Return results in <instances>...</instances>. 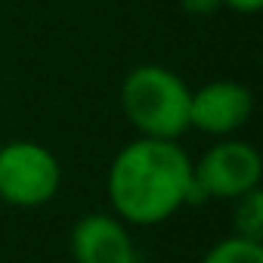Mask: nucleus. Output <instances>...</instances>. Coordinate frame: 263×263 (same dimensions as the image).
I'll return each instance as SVG.
<instances>
[{"mask_svg":"<svg viewBox=\"0 0 263 263\" xmlns=\"http://www.w3.org/2000/svg\"><path fill=\"white\" fill-rule=\"evenodd\" d=\"M192 174H195L198 201L204 198L235 201L238 195L260 186L263 158L254 143L238 137H223L211 149H204L198 161H192Z\"/></svg>","mask_w":263,"mask_h":263,"instance_id":"nucleus-4","label":"nucleus"},{"mask_svg":"<svg viewBox=\"0 0 263 263\" xmlns=\"http://www.w3.org/2000/svg\"><path fill=\"white\" fill-rule=\"evenodd\" d=\"M74 263H140L130 226L111 211H93L74 220L68 235Z\"/></svg>","mask_w":263,"mask_h":263,"instance_id":"nucleus-6","label":"nucleus"},{"mask_svg":"<svg viewBox=\"0 0 263 263\" xmlns=\"http://www.w3.org/2000/svg\"><path fill=\"white\" fill-rule=\"evenodd\" d=\"M180 10L189 16H214L223 10V0H180Z\"/></svg>","mask_w":263,"mask_h":263,"instance_id":"nucleus-9","label":"nucleus"},{"mask_svg":"<svg viewBox=\"0 0 263 263\" xmlns=\"http://www.w3.org/2000/svg\"><path fill=\"white\" fill-rule=\"evenodd\" d=\"M189 84L164 65L146 62L121 81V111L137 137L180 140L189 130Z\"/></svg>","mask_w":263,"mask_h":263,"instance_id":"nucleus-2","label":"nucleus"},{"mask_svg":"<svg viewBox=\"0 0 263 263\" xmlns=\"http://www.w3.org/2000/svg\"><path fill=\"white\" fill-rule=\"evenodd\" d=\"M232 235L263 241V189H251L232 201Z\"/></svg>","mask_w":263,"mask_h":263,"instance_id":"nucleus-7","label":"nucleus"},{"mask_svg":"<svg viewBox=\"0 0 263 263\" xmlns=\"http://www.w3.org/2000/svg\"><path fill=\"white\" fill-rule=\"evenodd\" d=\"M62 186L59 158L34 140H10L0 146V201L10 208H44Z\"/></svg>","mask_w":263,"mask_h":263,"instance_id":"nucleus-3","label":"nucleus"},{"mask_svg":"<svg viewBox=\"0 0 263 263\" xmlns=\"http://www.w3.org/2000/svg\"><path fill=\"white\" fill-rule=\"evenodd\" d=\"M251 111H254V93L238 81L217 78L192 90L189 130H198V134L214 137V140L235 137L251 121Z\"/></svg>","mask_w":263,"mask_h":263,"instance_id":"nucleus-5","label":"nucleus"},{"mask_svg":"<svg viewBox=\"0 0 263 263\" xmlns=\"http://www.w3.org/2000/svg\"><path fill=\"white\" fill-rule=\"evenodd\" d=\"M198 263H263V241L226 235L217 245H211Z\"/></svg>","mask_w":263,"mask_h":263,"instance_id":"nucleus-8","label":"nucleus"},{"mask_svg":"<svg viewBox=\"0 0 263 263\" xmlns=\"http://www.w3.org/2000/svg\"><path fill=\"white\" fill-rule=\"evenodd\" d=\"M105 195L127 226H158L186 204H198L192 158L177 140L137 137L115 152Z\"/></svg>","mask_w":263,"mask_h":263,"instance_id":"nucleus-1","label":"nucleus"},{"mask_svg":"<svg viewBox=\"0 0 263 263\" xmlns=\"http://www.w3.org/2000/svg\"><path fill=\"white\" fill-rule=\"evenodd\" d=\"M223 10H232L238 16H254L263 10V0H223Z\"/></svg>","mask_w":263,"mask_h":263,"instance_id":"nucleus-10","label":"nucleus"}]
</instances>
